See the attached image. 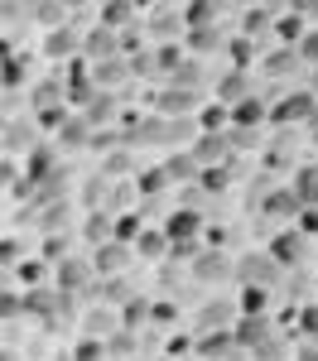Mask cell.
Returning a JSON list of instances; mask_svg holds the SVG:
<instances>
[{"instance_id":"cell-25","label":"cell","mask_w":318,"mask_h":361,"mask_svg":"<svg viewBox=\"0 0 318 361\" xmlns=\"http://www.w3.org/2000/svg\"><path fill=\"white\" fill-rule=\"evenodd\" d=\"M188 39H193V49H198V54H207V49H222V34H217V29H202V34H188Z\"/></svg>"},{"instance_id":"cell-14","label":"cell","mask_w":318,"mask_h":361,"mask_svg":"<svg viewBox=\"0 0 318 361\" xmlns=\"http://www.w3.org/2000/svg\"><path fill=\"white\" fill-rule=\"evenodd\" d=\"M294 193L304 207H318V169H299L294 173Z\"/></svg>"},{"instance_id":"cell-30","label":"cell","mask_w":318,"mask_h":361,"mask_svg":"<svg viewBox=\"0 0 318 361\" xmlns=\"http://www.w3.org/2000/svg\"><path fill=\"white\" fill-rule=\"evenodd\" d=\"M299 231H304V236H318V207H304V212H299Z\"/></svg>"},{"instance_id":"cell-31","label":"cell","mask_w":318,"mask_h":361,"mask_svg":"<svg viewBox=\"0 0 318 361\" xmlns=\"http://www.w3.org/2000/svg\"><path fill=\"white\" fill-rule=\"evenodd\" d=\"M299 58H304V63H318V29H314V34H304V44H299Z\"/></svg>"},{"instance_id":"cell-10","label":"cell","mask_w":318,"mask_h":361,"mask_svg":"<svg viewBox=\"0 0 318 361\" xmlns=\"http://www.w3.org/2000/svg\"><path fill=\"white\" fill-rule=\"evenodd\" d=\"M44 54L49 58H68V54H78V34L63 25V29H49V39H44Z\"/></svg>"},{"instance_id":"cell-32","label":"cell","mask_w":318,"mask_h":361,"mask_svg":"<svg viewBox=\"0 0 318 361\" xmlns=\"http://www.w3.org/2000/svg\"><path fill=\"white\" fill-rule=\"evenodd\" d=\"M29 308H34V313H49V308H54V294H49V289H34V294H29Z\"/></svg>"},{"instance_id":"cell-5","label":"cell","mask_w":318,"mask_h":361,"mask_svg":"<svg viewBox=\"0 0 318 361\" xmlns=\"http://www.w3.org/2000/svg\"><path fill=\"white\" fill-rule=\"evenodd\" d=\"M275 270H280V265L270 260V250H265V255H246V265H241V279H246V284H260V289H270Z\"/></svg>"},{"instance_id":"cell-13","label":"cell","mask_w":318,"mask_h":361,"mask_svg":"<svg viewBox=\"0 0 318 361\" xmlns=\"http://www.w3.org/2000/svg\"><path fill=\"white\" fill-rule=\"evenodd\" d=\"M265 304H270V289H260V284H246L241 289V313L246 318H265Z\"/></svg>"},{"instance_id":"cell-27","label":"cell","mask_w":318,"mask_h":361,"mask_svg":"<svg viewBox=\"0 0 318 361\" xmlns=\"http://www.w3.org/2000/svg\"><path fill=\"white\" fill-rule=\"evenodd\" d=\"M58 97H63V92H58L54 82H39V87H34V102H39V106H58Z\"/></svg>"},{"instance_id":"cell-2","label":"cell","mask_w":318,"mask_h":361,"mask_svg":"<svg viewBox=\"0 0 318 361\" xmlns=\"http://www.w3.org/2000/svg\"><path fill=\"white\" fill-rule=\"evenodd\" d=\"M270 260L285 270V265H299L304 260V231L294 226V231H280L275 241H270Z\"/></svg>"},{"instance_id":"cell-11","label":"cell","mask_w":318,"mask_h":361,"mask_svg":"<svg viewBox=\"0 0 318 361\" xmlns=\"http://www.w3.org/2000/svg\"><path fill=\"white\" fill-rule=\"evenodd\" d=\"M193 275L207 279V284H212V279H227V275H231V260H227V255H217V250H212V255H198Z\"/></svg>"},{"instance_id":"cell-16","label":"cell","mask_w":318,"mask_h":361,"mask_svg":"<svg viewBox=\"0 0 318 361\" xmlns=\"http://www.w3.org/2000/svg\"><path fill=\"white\" fill-rule=\"evenodd\" d=\"M294 63H304L299 49H280V54L265 58V73H270V78H285V73H294Z\"/></svg>"},{"instance_id":"cell-17","label":"cell","mask_w":318,"mask_h":361,"mask_svg":"<svg viewBox=\"0 0 318 361\" xmlns=\"http://www.w3.org/2000/svg\"><path fill=\"white\" fill-rule=\"evenodd\" d=\"M87 279H92V270H87L82 260H68V265H58V284H63V289H82Z\"/></svg>"},{"instance_id":"cell-1","label":"cell","mask_w":318,"mask_h":361,"mask_svg":"<svg viewBox=\"0 0 318 361\" xmlns=\"http://www.w3.org/2000/svg\"><path fill=\"white\" fill-rule=\"evenodd\" d=\"M198 231H202V217L193 212V207H178V212H173L169 222H164V236H169V241H173L178 250H183V246L193 250V241H198Z\"/></svg>"},{"instance_id":"cell-35","label":"cell","mask_w":318,"mask_h":361,"mask_svg":"<svg viewBox=\"0 0 318 361\" xmlns=\"http://www.w3.org/2000/svg\"><path fill=\"white\" fill-rule=\"evenodd\" d=\"M294 361H318V347H299V357Z\"/></svg>"},{"instance_id":"cell-21","label":"cell","mask_w":318,"mask_h":361,"mask_svg":"<svg viewBox=\"0 0 318 361\" xmlns=\"http://www.w3.org/2000/svg\"><path fill=\"white\" fill-rule=\"evenodd\" d=\"M164 188H169V169H149V173H140V193L145 197L164 193Z\"/></svg>"},{"instance_id":"cell-4","label":"cell","mask_w":318,"mask_h":361,"mask_svg":"<svg viewBox=\"0 0 318 361\" xmlns=\"http://www.w3.org/2000/svg\"><path fill=\"white\" fill-rule=\"evenodd\" d=\"M314 106H318L314 97H309V92H299V97H285V102L275 106V116H270V121H280V126H289V121H304V116H318Z\"/></svg>"},{"instance_id":"cell-26","label":"cell","mask_w":318,"mask_h":361,"mask_svg":"<svg viewBox=\"0 0 318 361\" xmlns=\"http://www.w3.org/2000/svg\"><path fill=\"white\" fill-rule=\"evenodd\" d=\"M202 188L207 193H222L227 188V169H202Z\"/></svg>"},{"instance_id":"cell-12","label":"cell","mask_w":318,"mask_h":361,"mask_svg":"<svg viewBox=\"0 0 318 361\" xmlns=\"http://www.w3.org/2000/svg\"><path fill=\"white\" fill-rule=\"evenodd\" d=\"M58 140H63L68 149H82L87 140H92V121H63V126H58Z\"/></svg>"},{"instance_id":"cell-15","label":"cell","mask_w":318,"mask_h":361,"mask_svg":"<svg viewBox=\"0 0 318 361\" xmlns=\"http://www.w3.org/2000/svg\"><path fill=\"white\" fill-rule=\"evenodd\" d=\"M135 246H140V255H145V260H164V255H169V246H173V241H169V236H164V231H145V236H140V241H135Z\"/></svg>"},{"instance_id":"cell-22","label":"cell","mask_w":318,"mask_h":361,"mask_svg":"<svg viewBox=\"0 0 318 361\" xmlns=\"http://www.w3.org/2000/svg\"><path fill=\"white\" fill-rule=\"evenodd\" d=\"M87 54H92V58H102V54H116V34H111V29H97V34L87 39Z\"/></svg>"},{"instance_id":"cell-20","label":"cell","mask_w":318,"mask_h":361,"mask_svg":"<svg viewBox=\"0 0 318 361\" xmlns=\"http://www.w3.org/2000/svg\"><path fill=\"white\" fill-rule=\"evenodd\" d=\"M193 102H198V97H193V92H178V87H169V92L159 97L164 111H193Z\"/></svg>"},{"instance_id":"cell-28","label":"cell","mask_w":318,"mask_h":361,"mask_svg":"<svg viewBox=\"0 0 318 361\" xmlns=\"http://www.w3.org/2000/svg\"><path fill=\"white\" fill-rule=\"evenodd\" d=\"M102 357H106V342H97V337L78 347V361H102Z\"/></svg>"},{"instance_id":"cell-18","label":"cell","mask_w":318,"mask_h":361,"mask_svg":"<svg viewBox=\"0 0 318 361\" xmlns=\"http://www.w3.org/2000/svg\"><path fill=\"white\" fill-rule=\"evenodd\" d=\"M135 20V5L116 0V5H102V29H116V25H130Z\"/></svg>"},{"instance_id":"cell-29","label":"cell","mask_w":318,"mask_h":361,"mask_svg":"<svg viewBox=\"0 0 318 361\" xmlns=\"http://www.w3.org/2000/svg\"><path fill=\"white\" fill-rule=\"evenodd\" d=\"M116 222H121V226H116V236H121V241H130V236H145V231H140V217H116Z\"/></svg>"},{"instance_id":"cell-6","label":"cell","mask_w":318,"mask_h":361,"mask_svg":"<svg viewBox=\"0 0 318 361\" xmlns=\"http://www.w3.org/2000/svg\"><path fill=\"white\" fill-rule=\"evenodd\" d=\"M212 20H217V5H212V0H193V5H183V29H188V34L212 29Z\"/></svg>"},{"instance_id":"cell-23","label":"cell","mask_w":318,"mask_h":361,"mask_svg":"<svg viewBox=\"0 0 318 361\" xmlns=\"http://www.w3.org/2000/svg\"><path fill=\"white\" fill-rule=\"evenodd\" d=\"M87 236H92L97 246H106L102 236H111V217H102V212H92V217H87Z\"/></svg>"},{"instance_id":"cell-19","label":"cell","mask_w":318,"mask_h":361,"mask_svg":"<svg viewBox=\"0 0 318 361\" xmlns=\"http://www.w3.org/2000/svg\"><path fill=\"white\" fill-rule=\"evenodd\" d=\"M34 145V126H20V121H10L5 126V149L15 154V149H29Z\"/></svg>"},{"instance_id":"cell-34","label":"cell","mask_w":318,"mask_h":361,"mask_svg":"<svg viewBox=\"0 0 318 361\" xmlns=\"http://www.w3.org/2000/svg\"><path fill=\"white\" fill-rule=\"evenodd\" d=\"M299 328L318 337V308H304V313H299Z\"/></svg>"},{"instance_id":"cell-9","label":"cell","mask_w":318,"mask_h":361,"mask_svg":"<svg viewBox=\"0 0 318 361\" xmlns=\"http://www.w3.org/2000/svg\"><path fill=\"white\" fill-rule=\"evenodd\" d=\"M121 265H126V246H121V241L97 246V255H92V270H97V275H116Z\"/></svg>"},{"instance_id":"cell-33","label":"cell","mask_w":318,"mask_h":361,"mask_svg":"<svg viewBox=\"0 0 318 361\" xmlns=\"http://www.w3.org/2000/svg\"><path fill=\"white\" fill-rule=\"evenodd\" d=\"M260 25H270V10H251L246 15V34H260Z\"/></svg>"},{"instance_id":"cell-24","label":"cell","mask_w":318,"mask_h":361,"mask_svg":"<svg viewBox=\"0 0 318 361\" xmlns=\"http://www.w3.org/2000/svg\"><path fill=\"white\" fill-rule=\"evenodd\" d=\"M126 78V63L121 58H111V63H97V82L106 87V82H121Z\"/></svg>"},{"instance_id":"cell-7","label":"cell","mask_w":318,"mask_h":361,"mask_svg":"<svg viewBox=\"0 0 318 361\" xmlns=\"http://www.w3.org/2000/svg\"><path fill=\"white\" fill-rule=\"evenodd\" d=\"M227 140H231L227 130H222V135H202L198 145H193V159H198V164H207V169H212V164H217V159H227V149H231Z\"/></svg>"},{"instance_id":"cell-8","label":"cell","mask_w":318,"mask_h":361,"mask_svg":"<svg viewBox=\"0 0 318 361\" xmlns=\"http://www.w3.org/2000/svg\"><path fill=\"white\" fill-rule=\"evenodd\" d=\"M270 106H265V102H260V97H246V102H241V106H231V121H236V126H241V130H251V126H260V121H270Z\"/></svg>"},{"instance_id":"cell-3","label":"cell","mask_w":318,"mask_h":361,"mask_svg":"<svg viewBox=\"0 0 318 361\" xmlns=\"http://www.w3.org/2000/svg\"><path fill=\"white\" fill-rule=\"evenodd\" d=\"M231 337H236L246 352H260V347H270V318H246V313H241V323L231 328Z\"/></svg>"}]
</instances>
